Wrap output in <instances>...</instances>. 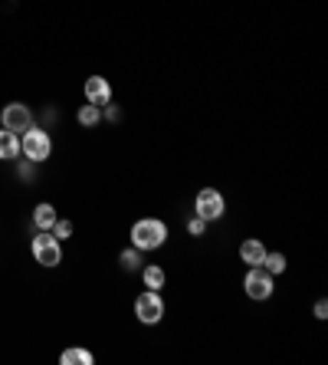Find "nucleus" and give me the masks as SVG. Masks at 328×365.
I'll list each match as a JSON object with an SVG mask.
<instances>
[{
  "mask_svg": "<svg viewBox=\"0 0 328 365\" xmlns=\"http://www.w3.org/2000/svg\"><path fill=\"white\" fill-rule=\"evenodd\" d=\"M83 93H85V102H92V106H105V102H112V83L105 76H89L83 86Z\"/></svg>",
  "mask_w": 328,
  "mask_h": 365,
  "instance_id": "obj_8",
  "label": "nucleus"
},
{
  "mask_svg": "<svg viewBox=\"0 0 328 365\" xmlns=\"http://www.w3.org/2000/svg\"><path fill=\"white\" fill-rule=\"evenodd\" d=\"M142 283L144 289H164V283H168V270L161 264H144L142 267Z\"/></svg>",
  "mask_w": 328,
  "mask_h": 365,
  "instance_id": "obj_11",
  "label": "nucleus"
},
{
  "mask_svg": "<svg viewBox=\"0 0 328 365\" xmlns=\"http://www.w3.org/2000/svg\"><path fill=\"white\" fill-rule=\"evenodd\" d=\"M118 264H122V270H125V273L142 270V250H135V247L122 250V254H118Z\"/></svg>",
  "mask_w": 328,
  "mask_h": 365,
  "instance_id": "obj_16",
  "label": "nucleus"
},
{
  "mask_svg": "<svg viewBox=\"0 0 328 365\" xmlns=\"http://www.w3.org/2000/svg\"><path fill=\"white\" fill-rule=\"evenodd\" d=\"M260 267L266 273H273V277H282V273H286V267H289V260H286V254H279V250H266V257H263Z\"/></svg>",
  "mask_w": 328,
  "mask_h": 365,
  "instance_id": "obj_13",
  "label": "nucleus"
},
{
  "mask_svg": "<svg viewBox=\"0 0 328 365\" xmlns=\"http://www.w3.org/2000/svg\"><path fill=\"white\" fill-rule=\"evenodd\" d=\"M20 152H23L26 162L43 165L53 155V135L40 125H30L23 135H20Z\"/></svg>",
  "mask_w": 328,
  "mask_h": 365,
  "instance_id": "obj_2",
  "label": "nucleus"
},
{
  "mask_svg": "<svg viewBox=\"0 0 328 365\" xmlns=\"http://www.w3.org/2000/svg\"><path fill=\"white\" fill-rule=\"evenodd\" d=\"M73 230H76V227H73V221H66V217H56V224H53L50 234L56 240H73Z\"/></svg>",
  "mask_w": 328,
  "mask_h": 365,
  "instance_id": "obj_17",
  "label": "nucleus"
},
{
  "mask_svg": "<svg viewBox=\"0 0 328 365\" xmlns=\"http://www.w3.org/2000/svg\"><path fill=\"white\" fill-rule=\"evenodd\" d=\"M76 122H79L83 128H95V125L102 122V109H99V106H92V102H85V106H79Z\"/></svg>",
  "mask_w": 328,
  "mask_h": 365,
  "instance_id": "obj_14",
  "label": "nucleus"
},
{
  "mask_svg": "<svg viewBox=\"0 0 328 365\" xmlns=\"http://www.w3.org/2000/svg\"><path fill=\"white\" fill-rule=\"evenodd\" d=\"M0 125L23 135L26 128L33 125V109H30V106H23V102H7V106L0 109Z\"/></svg>",
  "mask_w": 328,
  "mask_h": 365,
  "instance_id": "obj_7",
  "label": "nucleus"
},
{
  "mask_svg": "<svg viewBox=\"0 0 328 365\" xmlns=\"http://www.w3.org/2000/svg\"><path fill=\"white\" fill-rule=\"evenodd\" d=\"M263 257H266V244H263L260 237H246L243 244H240V260H243L246 267H260Z\"/></svg>",
  "mask_w": 328,
  "mask_h": 365,
  "instance_id": "obj_9",
  "label": "nucleus"
},
{
  "mask_svg": "<svg viewBox=\"0 0 328 365\" xmlns=\"http://www.w3.org/2000/svg\"><path fill=\"white\" fill-rule=\"evenodd\" d=\"M56 207H53L50 201H43V204H36L33 207V227L36 230H53V224H56Z\"/></svg>",
  "mask_w": 328,
  "mask_h": 365,
  "instance_id": "obj_12",
  "label": "nucleus"
},
{
  "mask_svg": "<svg viewBox=\"0 0 328 365\" xmlns=\"http://www.w3.org/2000/svg\"><path fill=\"white\" fill-rule=\"evenodd\" d=\"M243 293L256 303H266V299L276 293V277L266 273L263 267H246V277H243Z\"/></svg>",
  "mask_w": 328,
  "mask_h": 365,
  "instance_id": "obj_5",
  "label": "nucleus"
},
{
  "mask_svg": "<svg viewBox=\"0 0 328 365\" xmlns=\"http://www.w3.org/2000/svg\"><path fill=\"white\" fill-rule=\"evenodd\" d=\"M17 171H20V178H23V181H33V162H26V158H23Z\"/></svg>",
  "mask_w": 328,
  "mask_h": 365,
  "instance_id": "obj_20",
  "label": "nucleus"
},
{
  "mask_svg": "<svg viewBox=\"0 0 328 365\" xmlns=\"http://www.w3.org/2000/svg\"><path fill=\"white\" fill-rule=\"evenodd\" d=\"M102 119L105 122H122V109L112 106V102H105V106H102Z\"/></svg>",
  "mask_w": 328,
  "mask_h": 365,
  "instance_id": "obj_19",
  "label": "nucleus"
},
{
  "mask_svg": "<svg viewBox=\"0 0 328 365\" xmlns=\"http://www.w3.org/2000/svg\"><path fill=\"white\" fill-rule=\"evenodd\" d=\"M30 254H33V260L40 267L53 270V267L63 264V240H56L50 230H36L33 244H30Z\"/></svg>",
  "mask_w": 328,
  "mask_h": 365,
  "instance_id": "obj_3",
  "label": "nucleus"
},
{
  "mask_svg": "<svg viewBox=\"0 0 328 365\" xmlns=\"http://www.w3.org/2000/svg\"><path fill=\"white\" fill-rule=\"evenodd\" d=\"M132 247L142 250V254H152V250H161L168 244V224L161 217H142V221L132 224Z\"/></svg>",
  "mask_w": 328,
  "mask_h": 365,
  "instance_id": "obj_1",
  "label": "nucleus"
},
{
  "mask_svg": "<svg viewBox=\"0 0 328 365\" xmlns=\"http://www.w3.org/2000/svg\"><path fill=\"white\" fill-rule=\"evenodd\" d=\"M59 362H63V365H92V362H95V356L89 352V349L73 346V349H66V352L59 356Z\"/></svg>",
  "mask_w": 328,
  "mask_h": 365,
  "instance_id": "obj_15",
  "label": "nucleus"
},
{
  "mask_svg": "<svg viewBox=\"0 0 328 365\" xmlns=\"http://www.w3.org/2000/svg\"><path fill=\"white\" fill-rule=\"evenodd\" d=\"M194 214L203 217L207 224L220 221V217L227 214V197H223V191H217V187H201V191L194 195Z\"/></svg>",
  "mask_w": 328,
  "mask_h": 365,
  "instance_id": "obj_4",
  "label": "nucleus"
},
{
  "mask_svg": "<svg viewBox=\"0 0 328 365\" xmlns=\"http://www.w3.org/2000/svg\"><path fill=\"white\" fill-rule=\"evenodd\" d=\"M315 319H328V303H325V299H319V303H315Z\"/></svg>",
  "mask_w": 328,
  "mask_h": 365,
  "instance_id": "obj_21",
  "label": "nucleus"
},
{
  "mask_svg": "<svg viewBox=\"0 0 328 365\" xmlns=\"http://www.w3.org/2000/svg\"><path fill=\"white\" fill-rule=\"evenodd\" d=\"M207 227H211V224L203 221V217H197V214L187 221V234H191V237H203V234H207Z\"/></svg>",
  "mask_w": 328,
  "mask_h": 365,
  "instance_id": "obj_18",
  "label": "nucleus"
},
{
  "mask_svg": "<svg viewBox=\"0 0 328 365\" xmlns=\"http://www.w3.org/2000/svg\"><path fill=\"white\" fill-rule=\"evenodd\" d=\"M135 319L142 326H158L164 319V297L161 289H144L135 299Z\"/></svg>",
  "mask_w": 328,
  "mask_h": 365,
  "instance_id": "obj_6",
  "label": "nucleus"
},
{
  "mask_svg": "<svg viewBox=\"0 0 328 365\" xmlns=\"http://www.w3.org/2000/svg\"><path fill=\"white\" fill-rule=\"evenodd\" d=\"M20 158V135L0 125V162H14Z\"/></svg>",
  "mask_w": 328,
  "mask_h": 365,
  "instance_id": "obj_10",
  "label": "nucleus"
}]
</instances>
